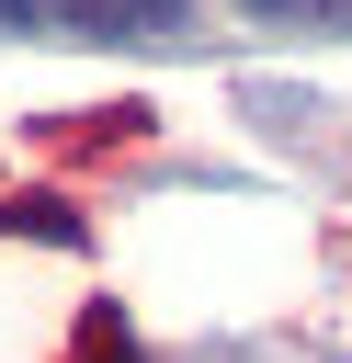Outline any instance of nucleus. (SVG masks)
I'll return each mask as SVG.
<instances>
[{
	"label": "nucleus",
	"instance_id": "f03ea898",
	"mask_svg": "<svg viewBox=\"0 0 352 363\" xmlns=\"http://www.w3.org/2000/svg\"><path fill=\"white\" fill-rule=\"evenodd\" d=\"M250 11H341V0H250Z\"/></svg>",
	"mask_w": 352,
	"mask_h": 363
},
{
	"label": "nucleus",
	"instance_id": "f257e3e1",
	"mask_svg": "<svg viewBox=\"0 0 352 363\" xmlns=\"http://www.w3.org/2000/svg\"><path fill=\"white\" fill-rule=\"evenodd\" d=\"M0 23H45V34H170L182 0H0Z\"/></svg>",
	"mask_w": 352,
	"mask_h": 363
}]
</instances>
